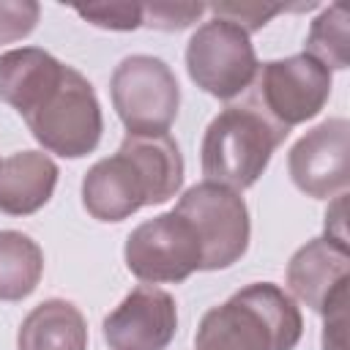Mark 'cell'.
<instances>
[{
    "label": "cell",
    "instance_id": "obj_19",
    "mask_svg": "<svg viewBox=\"0 0 350 350\" xmlns=\"http://www.w3.org/2000/svg\"><path fill=\"white\" fill-rule=\"evenodd\" d=\"M77 14L96 27L104 30H137L142 27V5L139 3H93L77 5Z\"/></svg>",
    "mask_w": 350,
    "mask_h": 350
},
{
    "label": "cell",
    "instance_id": "obj_7",
    "mask_svg": "<svg viewBox=\"0 0 350 350\" xmlns=\"http://www.w3.org/2000/svg\"><path fill=\"white\" fill-rule=\"evenodd\" d=\"M172 211L194 227L202 246V271L230 268L246 254L252 224L241 191L202 180L186 189Z\"/></svg>",
    "mask_w": 350,
    "mask_h": 350
},
{
    "label": "cell",
    "instance_id": "obj_2",
    "mask_svg": "<svg viewBox=\"0 0 350 350\" xmlns=\"http://www.w3.org/2000/svg\"><path fill=\"white\" fill-rule=\"evenodd\" d=\"M284 137L287 131L273 126L246 98L227 104L208 123L202 137L200 159L205 180L227 186L232 191L254 186Z\"/></svg>",
    "mask_w": 350,
    "mask_h": 350
},
{
    "label": "cell",
    "instance_id": "obj_21",
    "mask_svg": "<svg viewBox=\"0 0 350 350\" xmlns=\"http://www.w3.org/2000/svg\"><path fill=\"white\" fill-rule=\"evenodd\" d=\"M205 14L202 3H150L142 5V25L156 30H183Z\"/></svg>",
    "mask_w": 350,
    "mask_h": 350
},
{
    "label": "cell",
    "instance_id": "obj_3",
    "mask_svg": "<svg viewBox=\"0 0 350 350\" xmlns=\"http://www.w3.org/2000/svg\"><path fill=\"white\" fill-rule=\"evenodd\" d=\"M25 123L36 142L63 159H82L101 142L104 118L93 85L71 66H66L60 82L49 96L25 115Z\"/></svg>",
    "mask_w": 350,
    "mask_h": 350
},
{
    "label": "cell",
    "instance_id": "obj_11",
    "mask_svg": "<svg viewBox=\"0 0 350 350\" xmlns=\"http://www.w3.org/2000/svg\"><path fill=\"white\" fill-rule=\"evenodd\" d=\"M350 284V254L347 246L331 238L306 241L287 262V287L312 312H331L347 301Z\"/></svg>",
    "mask_w": 350,
    "mask_h": 350
},
{
    "label": "cell",
    "instance_id": "obj_18",
    "mask_svg": "<svg viewBox=\"0 0 350 350\" xmlns=\"http://www.w3.org/2000/svg\"><path fill=\"white\" fill-rule=\"evenodd\" d=\"M306 55L331 68H347L350 66V30H347V8L345 5H328L309 27L306 36Z\"/></svg>",
    "mask_w": 350,
    "mask_h": 350
},
{
    "label": "cell",
    "instance_id": "obj_8",
    "mask_svg": "<svg viewBox=\"0 0 350 350\" xmlns=\"http://www.w3.org/2000/svg\"><path fill=\"white\" fill-rule=\"evenodd\" d=\"M126 268L145 284L183 282L202 271V246L194 227L175 211L159 213L131 230L123 246Z\"/></svg>",
    "mask_w": 350,
    "mask_h": 350
},
{
    "label": "cell",
    "instance_id": "obj_13",
    "mask_svg": "<svg viewBox=\"0 0 350 350\" xmlns=\"http://www.w3.org/2000/svg\"><path fill=\"white\" fill-rule=\"evenodd\" d=\"M63 71L66 63L38 46L8 49L0 55V101L25 118L49 96Z\"/></svg>",
    "mask_w": 350,
    "mask_h": 350
},
{
    "label": "cell",
    "instance_id": "obj_12",
    "mask_svg": "<svg viewBox=\"0 0 350 350\" xmlns=\"http://www.w3.org/2000/svg\"><path fill=\"white\" fill-rule=\"evenodd\" d=\"M82 205L98 221H123L148 205V186L134 161L118 150L85 172Z\"/></svg>",
    "mask_w": 350,
    "mask_h": 350
},
{
    "label": "cell",
    "instance_id": "obj_14",
    "mask_svg": "<svg viewBox=\"0 0 350 350\" xmlns=\"http://www.w3.org/2000/svg\"><path fill=\"white\" fill-rule=\"evenodd\" d=\"M57 164L44 150H19L0 161V211L30 216L41 211L57 186Z\"/></svg>",
    "mask_w": 350,
    "mask_h": 350
},
{
    "label": "cell",
    "instance_id": "obj_22",
    "mask_svg": "<svg viewBox=\"0 0 350 350\" xmlns=\"http://www.w3.org/2000/svg\"><path fill=\"white\" fill-rule=\"evenodd\" d=\"M211 11L219 16V19H227L238 27H243L246 33H254L260 30L271 16L282 14L284 5H260V3H216L211 5Z\"/></svg>",
    "mask_w": 350,
    "mask_h": 350
},
{
    "label": "cell",
    "instance_id": "obj_10",
    "mask_svg": "<svg viewBox=\"0 0 350 350\" xmlns=\"http://www.w3.org/2000/svg\"><path fill=\"white\" fill-rule=\"evenodd\" d=\"M104 342L112 350H167L178 328L175 298L153 284H137L107 317Z\"/></svg>",
    "mask_w": 350,
    "mask_h": 350
},
{
    "label": "cell",
    "instance_id": "obj_20",
    "mask_svg": "<svg viewBox=\"0 0 350 350\" xmlns=\"http://www.w3.org/2000/svg\"><path fill=\"white\" fill-rule=\"evenodd\" d=\"M41 16L36 0H0V44L27 38Z\"/></svg>",
    "mask_w": 350,
    "mask_h": 350
},
{
    "label": "cell",
    "instance_id": "obj_4",
    "mask_svg": "<svg viewBox=\"0 0 350 350\" xmlns=\"http://www.w3.org/2000/svg\"><path fill=\"white\" fill-rule=\"evenodd\" d=\"M331 96V71L306 52L257 66L249 90L241 96L254 104L273 126L290 134L293 126L312 120Z\"/></svg>",
    "mask_w": 350,
    "mask_h": 350
},
{
    "label": "cell",
    "instance_id": "obj_15",
    "mask_svg": "<svg viewBox=\"0 0 350 350\" xmlns=\"http://www.w3.org/2000/svg\"><path fill=\"white\" fill-rule=\"evenodd\" d=\"M148 186V205H161L183 183V156L170 134H126L120 148Z\"/></svg>",
    "mask_w": 350,
    "mask_h": 350
},
{
    "label": "cell",
    "instance_id": "obj_5",
    "mask_svg": "<svg viewBox=\"0 0 350 350\" xmlns=\"http://www.w3.org/2000/svg\"><path fill=\"white\" fill-rule=\"evenodd\" d=\"M109 93L112 107L129 134H167L178 118L180 85L161 57H123L112 71Z\"/></svg>",
    "mask_w": 350,
    "mask_h": 350
},
{
    "label": "cell",
    "instance_id": "obj_16",
    "mask_svg": "<svg viewBox=\"0 0 350 350\" xmlns=\"http://www.w3.org/2000/svg\"><path fill=\"white\" fill-rule=\"evenodd\" d=\"M16 350H88V323L66 298L41 301L22 320Z\"/></svg>",
    "mask_w": 350,
    "mask_h": 350
},
{
    "label": "cell",
    "instance_id": "obj_17",
    "mask_svg": "<svg viewBox=\"0 0 350 350\" xmlns=\"http://www.w3.org/2000/svg\"><path fill=\"white\" fill-rule=\"evenodd\" d=\"M41 273V246L19 230H0V301L27 298L38 287Z\"/></svg>",
    "mask_w": 350,
    "mask_h": 350
},
{
    "label": "cell",
    "instance_id": "obj_1",
    "mask_svg": "<svg viewBox=\"0 0 350 350\" xmlns=\"http://www.w3.org/2000/svg\"><path fill=\"white\" fill-rule=\"evenodd\" d=\"M304 334L295 301L271 282H254L208 309L194 350H293Z\"/></svg>",
    "mask_w": 350,
    "mask_h": 350
},
{
    "label": "cell",
    "instance_id": "obj_23",
    "mask_svg": "<svg viewBox=\"0 0 350 350\" xmlns=\"http://www.w3.org/2000/svg\"><path fill=\"white\" fill-rule=\"evenodd\" d=\"M323 350H345V325H347V301L336 304L331 312L323 314Z\"/></svg>",
    "mask_w": 350,
    "mask_h": 350
},
{
    "label": "cell",
    "instance_id": "obj_6",
    "mask_svg": "<svg viewBox=\"0 0 350 350\" xmlns=\"http://www.w3.org/2000/svg\"><path fill=\"white\" fill-rule=\"evenodd\" d=\"M257 66L249 33L219 16L200 25L186 44V71L191 82L221 101L243 96L257 74Z\"/></svg>",
    "mask_w": 350,
    "mask_h": 350
},
{
    "label": "cell",
    "instance_id": "obj_9",
    "mask_svg": "<svg viewBox=\"0 0 350 350\" xmlns=\"http://www.w3.org/2000/svg\"><path fill=\"white\" fill-rule=\"evenodd\" d=\"M350 156V123L345 118H328L309 129L287 153L290 178L298 191L314 200H328L347 186Z\"/></svg>",
    "mask_w": 350,
    "mask_h": 350
}]
</instances>
